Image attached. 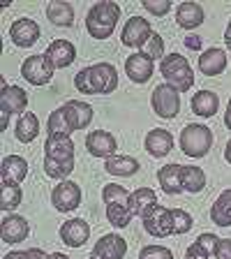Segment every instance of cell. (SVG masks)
<instances>
[{
  "instance_id": "cb8c5ba5",
  "label": "cell",
  "mask_w": 231,
  "mask_h": 259,
  "mask_svg": "<svg viewBox=\"0 0 231 259\" xmlns=\"http://www.w3.org/2000/svg\"><path fill=\"white\" fill-rule=\"evenodd\" d=\"M176 23L185 30L201 26L204 23V7L199 3H180L176 10Z\"/></svg>"
},
{
  "instance_id": "603a6c76",
  "label": "cell",
  "mask_w": 231,
  "mask_h": 259,
  "mask_svg": "<svg viewBox=\"0 0 231 259\" xmlns=\"http://www.w3.org/2000/svg\"><path fill=\"white\" fill-rule=\"evenodd\" d=\"M157 181H160L162 190L167 194H180L183 192V167L180 164H167L157 171Z\"/></svg>"
},
{
  "instance_id": "4316f807",
  "label": "cell",
  "mask_w": 231,
  "mask_h": 259,
  "mask_svg": "<svg viewBox=\"0 0 231 259\" xmlns=\"http://www.w3.org/2000/svg\"><path fill=\"white\" fill-rule=\"evenodd\" d=\"M210 220L217 227H231V188L222 190V194L215 199L210 208Z\"/></svg>"
},
{
  "instance_id": "60d3db41",
  "label": "cell",
  "mask_w": 231,
  "mask_h": 259,
  "mask_svg": "<svg viewBox=\"0 0 231 259\" xmlns=\"http://www.w3.org/2000/svg\"><path fill=\"white\" fill-rule=\"evenodd\" d=\"M215 257L217 259H231V238H220V241H217Z\"/></svg>"
},
{
  "instance_id": "2e32d148",
  "label": "cell",
  "mask_w": 231,
  "mask_h": 259,
  "mask_svg": "<svg viewBox=\"0 0 231 259\" xmlns=\"http://www.w3.org/2000/svg\"><path fill=\"white\" fill-rule=\"evenodd\" d=\"M44 56L49 58V63L54 65V70H65L76 60V49L70 39H54L47 47Z\"/></svg>"
},
{
  "instance_id": "d6986e66",
  "label": "cell",
  "mask_w": 231,
  "mask_h": 259,
  "mask_svg": "<svg viewBox=\"0 0 231 259\" xmlns=\"http://www.w3.org/2000/svg\"><path fill=\"white\" fill-rule=\"evenodd\" d=\"M28 234H30V225L21 215H7L0 225V236L5 243H21L28 238Z\"/></svg>"
},
{
  "instance_id": "ee69618b",
  "label": "cell",
  "mask_w": 231,
  "mask_h": 259,
  "mask_svg": "<svg viewBox=\"0 0 231 259\" xmlns=\"http://www.w3.org/2000/svg\"><path fill=\"white\" fill-rule=\"evenodd\" d=\"M224 125L231 130V100H229V107H226V113H224Z\"/></svg>"
},
{
  "instance_id": "1f68e13d",
  "label": "cell",
  "mask_w": 231,
  "mask_h": 259,
  "mask_svg": "<svg viewBox=\"0 0 231 259\" xmlns=\"http://www.w3.org/2000/svg\"><path fill=\"white\" fill-rule=\"evenodd\" d=\"M23 192L19 188V183H5L0 181V208L3 210H14L16 206L21 204Z\"/></svg>"
},
{
  "instance_id": "d4e9b609",
  "label": "cell",
  "mask_w": 231,
  "mask_h": 259,
  "mask_svg": "<svg viewBox=\"0 0 231 259\" xmlns=\"http://www.w3.org/2000/svg\"><path fill=\"white\" fill-rule=\"evenodd\" d=\"M217 107H220V97L213 91H199L197 95H192V111L201 118H210L217 113Z\"/></svg>"
},
{
  "instance_id": "bcb514c9",
  "label": "cell",
  "mask_w": 231,
  "mask_h": 259,
  "mask_svg": "<svg viewBox=\"0 0 231 259\" xmlns=\"http://www.w3.org/2000/svg\"><path fill=\"white\" fill-rule=\"evenodd\" d=\"M224 157H226V162L231 164V139H229V144H226V148H224Z\"/></svg>"
},
{
  "instance_id": "3957f363",
  "label": "cell",
  "mask_w": 231,
  "mask_h": 259,
  "mask_svg": "<svg viewBox=\"0 0 231 259\" xmlns=\"http://www.w3.org/2000/svg\"><path fill=\"white\" fill-rule=\"evenodd\" d=\"M120 19L118 3H95L88 10L86 16V30L93 39H107L116 30V23Z\"/></svg>"
},
{
  "instance_id": "277c9868",
  "label": "cell",
  "mask_w": 231,
  "mask_h": 259,
  "mask_svg": "<svg viewBox=\"0 0 231 259\" xmlns=\"http://www.w3.org/2000/svg\"><path fill=\"white\" fill-rule=\"evenodd\" d=\"M162 76L167 79L169 86H173L178 93H188L194 86V72L190 67L188 58H183L180 54H169L162 58L160 63Z\"/></svg>"
},
{
  "instance_id": "f546056e",
  "label": "cell",
  "mask_w": 231,
  "mask_h": 259,
  "mask_svg": "<svg viewBox=\"0 0 231 259\" xmlns=\"http://www.w3.org/2000/svg\"><path fill=\"white\" fill-rule=\"evenodd\" d=\"M47 16H49V21L60 28H67L74 23V10H72L70 3H49Z\"/></svg>"
},
{
  "instance_id": "d590c367",
  "label": "cell",
  "mask_w": 231,
  "mask_h": 259,
  "mask_svg": "<svg viewBox=\"0 0 231 259\" xmlns=\"http://www.w3.org/2000/svg\"><path fill=\"white\" fill-rule=\"evenodd\" d=\"M171 213H173V234L176 236H180V234H188L190 229H192V215H190L188 210H183V208H171Z\"/></svg>"
},
{
  "instance_id": "5bb4252c",
  "label": "cell",
  "mask_w": 231,
  "mask_h": 259,
  "mask_svg": "<svg viewBox=\"0 0 231 259\" xmlns=\"http://www.w3.org/2000/svg\"><path fill=\"white\" fill-rule=\"evenodd\" d=\"M127 252V243L120 234H107L95 243L90 259H123Z\"/></svg>"
},
{
  "instance_id": "30bf717a",
  "label": "cell",
  "mask_w": 231,
  "mask_h": 259,
  "mask_svg": "<svg viewBox=\"0 0 231 259\" xmlns=\"http://www.w3.org/2000/svg\"><path fill=\"white\" fill-rule=\"evenodd\" d=\"M141 220H144V229L155 238H164V236H171L173 234V213H171V208L153 206Z\"/></svg>"
},
{
  "instance_id": "6da1fadb",
  "label": "cell",
  "mask_w": 231,
  "mask_h": 259,
  "mask_svg": "<svg viewBox=\"0 0 231 259\" xmlns=\"http://www.w3.org/2000/svg\"><path fill=\"white\" fill-rule=\"evenodd\" d=\"M93 120L90 104L81 100H70L54 113H49V135H65L70 137L76 130H86Z\"/></svg>"
},
{
  "instance_id": "e0dca14e",
  "label": "cell",
  "mask_w": 231,
  "mask_h": 259,
  "mask_svg": "<svg viewBox=\"0 0 231 259\" xmlns=\"http://www.w3.org/2000/svg\"><path fill=\"white\" fill-rule=\"evenodd\" d=\"M39 35H42V30H39V26L32 21V19H19V21H14L10 28L12 42L21 49H30L32 44H37Z\"/></svg>"
},
{
  "instance_id": "8fae6325",
  "label": "cell",
  "mask_w": 231,
  "mask_h": 259,
  "mask_svg": "<svg viewBox=\"0 0 231 259\" xmlns=\"http://www.w3.org/2000/svg\"><path fill=\"white\" fill-rule=\"evenodd\" d=\"M51 204L56 206V210L60 213H70V210L79 208L81 204V188L72 181H60L51 192Z\"/></svg>"
},
{
  "instance_id": "7c38bea8",
  "label": "cell",
  "mask_w": 231,
  "mask_h": 259,
  "mask_svg": "<svg viewBox=\"0 0 231 259\" xmlns=\"http://www.w3.org/2000/svg\"><path fill=\"white\" fill-rule=\"evenodd\" d=\"M44 155V160L49 162H74V141L65 135H49Z\"/></svg>"
},
{
  "instance_id": "ab89813d",
  "label": "cell",
  "mask_w": 231,
  "mask_h": 259,
  "mask_svg": "<svg viewBox=\"0 0 231 259\" xmlns=\"http://www.w3.org/2000/svg\"><path fill=\"white\" fill-rule=\"evenodd\" d=\"M144 10H148L151 14H155V16H164V14L171 12V3H169V0H146Z\"/></svg>"
},
{
  "instance_id": "ac0fdd59",
  "label": "cell",
  "mask_w": 231,
  "mask_h": 259,
  "mask_svg": "<svg viewBox=\"0 0 231 259\" xmlns=\"http://www.w3.org/2000/svg\"><path fill=\"white\" fill-rule=\"evenodd\" d=\"M88 236H90V227L81 218H72L60 225V241L70 248H81L88 241Z\"/></svg>"
},
{
  "instance_id": "74e56055",
  "label": "cell",
  "mask_w": 231,
  "mask_h": 259,
  "mask_svg": "<svg viewBox=\"0 0 231 259\" xmlns=\"http://www.w3.org/2000/svg\"><path fill=\"white\" fill-rule=\"evenodd\" d=\"M139 259H173V252L164 245H146L139 252Z\"/></svg>"
},
{
  "instance_id": "f1b7e54d",
  "label": "cell",
  "mask_w": 231,
  "mask_h": 259,
  "mask_svg": "<svg viewBox=\"0 0 231 259\" xmlns=\"http://www.w3.org/2000/svg\"><path fill=\"white\" fill-rule=\"evenodd\" d=\"M39 135V118L35 113H23L19 123H16V130H14V137L21 144H30L35 141V137Z\"/></svg>"
},
{
  "instance_id": "83f0119b",
  "label": "cell",
  "mask_w": 231,
  "mask_h": 259,
  "mask_svg": "<svg viewBox=\"0 0 231 259\" xmlns=\"http://www.w3.org/2000/svg\"><path fill=\"white\" fill-rule=\"evenodd\" d=\"M104 169L113 176H134L139 171V162L129 155H111L104 160Z\"/></svg>"
},
{
  "instance_id": "f6af8a7d",
  "label": "cell",
  "mask_w": 231,
  "mask_h": 259,
  "mask_svg": "<svg viewBox=\"0 0 231 259\" xmlns=\"http://www.w3.org/2000/svg\"><path fill=\"white\" fill-rule=\"evenodd\" d=\"M47 259H70V257H67V254H63V252H51Z\"/></svg>"
},
{
  "instance_id": "8d00e7d4",
  "label": "cell",
  "mask_w": 231,
  "mask_h": 259,
  "mask_svg": "<svg viewBox=\"0 0 231 259\" xmlns=\"http://www.w3.org/2000/svg\"><path fill=\"white\" fill-rule=\"evenodd\" d=\"M144 54H148L153 60L155 58H164V39H162V35H157V32H153V37L148 39V44L144 47Z\"/></svg>"
},
{
  "instance_id": "7bdbcfd3",
  "label": "cell",
  "mask_w": 231,
  "mask_h": 259,
  "mask_svg": "<svg viewBox=\"0 0 231 259\" xmlns=\"http://www.w3.org/2000/svg\"><path fill=\"white\" fill-rule=\"evenodd\" d=\"M224 44H226V49L231 51V19H229V23H226V28H224Z\"/></svg>"
},
{
  "instance_id": "b9f144b4",
  "label": "cell",
  "mask_w": 231,
  "mask_h": 259,
  "mask_svg": "<svg viewBox=\"0 0 231 259\" xmlns=\"http://www.w3.org/2000/svg\"><path fill=\"white\" fill-rule=\"evenodd\" d=\"M201 44H204V39L197 37V35H190V37H185V47L192 49V51H199Z\"/></svg>"
},
{
  "instance_id": "484cf974",
  "label": "cell",
  "mask_w": 231,
  "mask_h": 259,
  "mask_svg": "<svg viewBox=\"0 0 231 259\" xmlns=\"http://www.w3.org/2000/svg\"><path fill=\"white\" fill-rule=\"evenodd\" d=\"M217 241H220V238H217L215 234H210V232L201 234V236L188 248V252H185V259H208L210 254H215Z\"/></svg>"
},
{
  "instance_id": "7a4b0ae2",
  "label": "cell",
  "mask_w": 231,
  "mask_h": 259,
  "mask_svg": "<svg viewBox=\"0 0 231 259\" xmlns=\"http://www.w3.org/2000/svg\"><path fill=\"white\" fill-rule=\"evenodd\" d=\"M74 86L83 95H111L118 88V70L111 63H95L74 76Z\"/></svg>"
},
{
  "instance_id": "d6a6232c",
  "label": "cell",
  "mask_w": 231,
  "mask_h": 259,
  "mask_svg": "<svg viewBox=\"0 0 231 259\" xmlns=\"http://www.w3.org/2000/svg\"><path fill=\"white\" fill-rule=\"evenodd\" d=\"M132 218H134V210H132V206L107 204V220L111 222L116 229H125V227L132 222Z\"/></svg>"
},
{
  "instance_id": "4fadbf2b",
  "label": "cell",
  "mask_w": 231,
  "mask_h": 259,
  "mask_svg": "<svg viewBox=\"0 0 231 259\" xmlns=\"http://www.w3.org/2000/svg\"><path fill=\"white\" fill-rule=\"evenodd\" d=\"M153 70H155V60L144 51H136L125 60V74L134 83H146L153 76Z\"/></svg>"
},
{
  "instance_id": "f35d334b",
  "label": "cell",
  "mask_w": 231,
  "mask_h": 259,
  "mask_svg": "<svg viewBox=\"0 0 231 259\" xmlns=\"http://www.w3.org/2000/svg\"><path fill=\"white\" fill-rule=\"evenodd\" d=\"M49 254L42 248H32V250H14V252H7L3 259H47Z\"/></svg>"
},
{
  "instance_id": "ba28073f",
  "label": "cell",
  "mask_w": 231,
  "mask_h": 259,
  "mask_svg": "<svg viewBox=\"0 0 231 259\" xmlns=\"http://www.w3.org/2000/svg\"><path fill=\"white\" fill-rule=\"evenodd\" d=\"M153 37V26L144 16H132L120 32V42L129 49H144Z\"/></svg>"
},
{
  "instance_id": "5b68a950",
  "label": "cell",
  "mask_w": 231,
  "mask_h": 259,
  "mask_svg": "<svg viewBox=\"0 0 231 259\" xmlns=\"http://www.w3.org/2000/svg\"><path fill=\"white\" fill-rule=\"evenodd\" d=\"M213 146V132L210 127L199 123H190L180 132V151L190 157H204Z\"/></svg>"
},
{
  "instance_id": "44dd1931",
  "label": "cell",
  "mask_w": 231,
  "mask_h": 259,
  "mask_svg": "<svg viewBox=\"0 0 231 259\" xmlns=\"http://www.w3.org/2000/svg\"><path fill=\"white\" fill-rule=\"evenodd\" d=\"M173 148V137L169 130H162V127H155L146 135V151L151 153L153 157H164L169 155Z\"/></svg>"
},
{
  "instance_id": "e575fe53",
  "label": "cell",
  "mask_w": 231,
  "mask_h": 259,
  "mask_svg": "<svg viewBox=\"0 0 231 259\" xmlns=\"http://www.w3.org/2000/svg\"><path fill=\"white\" fill-rule=\"evenodd\" d=\"M102 199H104V204H125V206H132V194H129L125 188H120L118 183L104 185Z\"/></svg>"
},
{
  "instance_id": "8992f818",
  "label": "cell",
  "mask_w": 231,
  "mask_h": 259,
  "mask_svg": "<svg viewBox=\"0 0 231 259\" xmlns=\"http://www.w3.org/2000/svg\"><path fill=\"white\" fill-rule=\"evenodd\" d=\"M26 107H28L26 91L19 86H7V81L3 79V93H0V113H3V120H0V127L7 130L12 113H21L23 116Z\"/></svg>"
},
{
  "instance_id": "ffe728a7",
  "label": "cell",
  "mask_w": 231,
  "mask_h": 259,
  "mask_svg": "<svg viewBox=\"0 0 231 259\" xmlns=\"http://www.w3.org/2000/svg\"><path fill=\"white\" fill-rule=\"evenodd\" d=\"M226 70V54L224 49H206L199 56V72L206 76H220Z\"/></svg>"
},
{
  "instance_id": "9c48e42d",
  "label": "cell",
  "mask_w": 231,
  "mask_h": 259,
  "mask_svg": "<svg viewBox=\"0 0 231 259\" xmlns=\"http://www.w3.org/2000/svg\"><path fill=\"white\" fill-rule=\"evenodd\" d=\"M21 76L32 86H44L54 79V65L49 63L47 56H28L21 63Z\"/></svg>"
},
{
  "instance_id": "836d02e7",
  "label": "cell",
  "mask_w": 231,
  "mask_h": 259,
  "mask_svg": "<svg viewBox=\"0 0 231 259\" xmlns=\"http://www.w3.org/2000/svg\"><path fill=\"white\" fill-rule=\"evenodd\" d=\"M206 185V174L199 167H183V188L188 192H201Z\"/></svg>"
},
{
  "instance_id": "9a60e30c",
  "label": "cell",
  "mask_w": 231,
  "mask_h": 259,
  "mask_svg": "<svg viewBox=\"0 0 231 259\" xmlns=\"http://www.w3.org/2000/svg\"><path fill=\"white\" fill-rule=\"evenodd\" d=\"M86 148L93 157H104V160H107V157L116 155L118 141H116V137H113L111 132H107V130H95V132H90V135L86 137Z\"/></svg>"
},
{
  "instance_id": "52a82bcc",
  "label": "cell",
  "mask_w": 231,
  "mask_h": 259,
  "mask_svg": "<svg viewBox=\"0 0 231 259\" xmlns=\"http://www.w3.org/2000/svg\"><path fill=\"white\" fill-rule=\"evenodd\" d=\"M151 104H153V111H155L160 118L171 120V118H176L178 111H180V93L173 86H169V83H160V86L153 91Z\"/></svg>"
},
{
  "instance_id": "4dcf8cb0",
  "label": "cell",
  "mask_w": 231,
  "mask_h": 259,
  "mask_svg": "<svg viewBox=\"0 0 231 259\" xmlns=\"http://www.w3.org/2000/svg\"><path fill=\"white\" fill-rule=\"evenodd\" d=\"M153 206H157V194L151 188H139L132 192V210H134V215L144 218Z\"/></svg>"
},
{
  "instance_id": "7402d4cb",
  "label": "cell",
  "mask_w": 231,
  "mask_h": 259,
  "mask_svg": "<svg viewBox=\"0 0 231 259\" xmlns=\"http://www.w3.org/2000/svg\"><path fill=\"white\" fill-rule=\"evenodd\" d=\"M28 176V162L21 155H7L0 164V181L5 183H21Z\"/></svg>"
}]
</instances>
